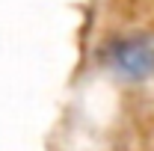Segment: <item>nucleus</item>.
<instances>
[{
  "label": "nucleus",
  "instance_id": "1",
  "mask_svg": "<svg viewBox=\"0 0 154 151\" xmlns=\"http://www.w3.org/2000/svg\"><path fill=\"white\" fill-rule=\"evenodd\" d=\"M98 62L119 83L128 86L148 83L154 77V33L148 30L116 33L101 45Z\"/></svg>",
  "mask_w": 154,
  "mask_h": 151
}]
</instances>
